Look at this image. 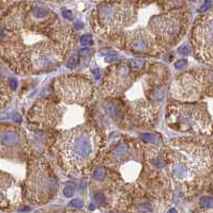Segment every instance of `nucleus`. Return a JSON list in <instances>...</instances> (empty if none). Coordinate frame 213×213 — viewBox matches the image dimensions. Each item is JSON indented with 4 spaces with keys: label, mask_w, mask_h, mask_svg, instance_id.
<instances>
[{
    "label": "nucleus",
    "mask_w": 213,
    "mask_h": 213,
    "mask_svg": "<svg viewBox=\"0 0 213 213\" xmlns=\"http://www.w3.org/2000/svg\"><path fill=\"white\" fill-rule=\"evenodd\" d=\"M99 145L98 131L84 125L60 133L55 147L64 167L72 174H78L93 161Z\"/></svg>",
    "instance_id": "1"
},
{
    "label": "nucleus",
    "mask_w": 213,
    "mask_h": 213,
    "mask_svg": "<svg viewBox=\"0 0 213 213\" xmlns=\"http://www.w3.org/2000/svg\"><path fill=\"white\" fill-rule=\"evenodd\" d=\"M169 163L175 179L185 181L201 177L211 170V148L198 142H180L170 149Z\"/></svg>",
    "instance_id": "2"
},
{
    "label": "nucleus",
    "mask_w": 213,
    "mask_h": 213,
    "mask_svg": "<svg viewBox=\"0 0 213 213\" xmlns=\"http://www.w3.org/2000/svg\"><path fill=\"white\" fill-rule=\"evenodd\" d=\"M167 124L180 132L207 133L211 130V119L205 105H170Z\"/></svg>",
    "instance_id": "3"
},
{
    "label": "nucleus",
    "mask_w": 213,
    "mask_h": 213,
    "mask_svg": "<svg viewBox=\"0 0 213 213\" xmlns=\"http://www.w3.org/2000/svg\"><path fill=\"white\" fill-rule=\"evenodd\" d=\"M56 96L66 102L84 105L90 101L93 86L88 79L77 76H62L54 82Z\"/></svg>",
    "instance_id": "4"
},
{
    "label": "nucleus",
    "mask_w": 213,
    "mask_h": 213,
    "mask_svg": "<svg viewBox=\"0 0 213 213\" xmlns=\"http://www.w3.org/2000/svg\"><path fill=\"white\" fill-rule=\"evenodd\" d=\"M28 196L33 202H45L52 195L57 181L44 162L36 161L30 168L27 182Z\"/></svg>",
    "instance_id": "5"
},
{
    "label": "nucleus",
    "mask_w": 213,
    "mask_h": 213,
    "mask_svg": "<svg viewBox=\"0 0 213 213\" xmlns=\"http://www.w3.org/2000/svg\"><path fill=\"white\" fill-rule=\"evenodd\" d=\"M207 81L206 74L198 70L181 75L172 82L171 96L180 101L197 100L204 93Z\"/></svg>",
    "instance_id": "6"
},
{
    "label": "nucleus",
    "mask_w": 213,
    "mask_h": 213,
    "mask_svg": "<svg viewBox=\"0 0 213 213\" xmlns=\"http://www.w3.org/2000/svg\"><path fill=\"white\" fill-rule=\"evenodd\" d=\"M132 74L129 65L117 64L109 69L103 82V95L118 96L122 94L132 83Z\"/></svg>",
    "instance_id": "7"
},
{
    "label": "nucleus",
    "mask_w": 213,
    "mask_h": 213,
    "mask_svg": "<svg viewBox=\"0 0 213 213\" xmlns=\"http://www.w3.org/2000/svg\"><path fill=\"white\" fill-rule=\"evenodd\" d=\"M192 43L196 56L205 62H212V17L204 18L193 31Z\"/></svg>",
    "instance_id": "8"
},
{
    "label": "nucleus",
    "mask_w": 213,
    "mask_h": 213,
    "mask_svg": "<svg viewBox=\"0 0 213 213\" xmlns=\"http://www.w3.org/2000/svg\"><path fill=\"white\" fill-rule=\"evenodd\" d=\"M60 107L50 101H40L32 108L29 113L30 121L40 125L54 127L57 125L60 116Z\"/></svg>",
    "instance_id": "9"
},
{
    "label": "nucleus",
    "mask_w": 213,
    "mask_h": 213,
    "mask_svg": "<svg viewBox=\"0 0 213 213\" xmlns=\"http://www.w3.org/2000/svg\"><path fill=\"white\" fill-rule=\"evenodd\" d=\"M151 29L155 38L163 42H172L180 32V24L170 17H157L151 23Z\"/></svg>",
    "instance_id": "10"
},
{
    "label": "nucleus",
    "mask_w": 213,
    "mask_h": 213,
    "mask_svg": "<svg viewBox=\"0 0 213 213\" xmlns=\"http://www.w3.org/2000/svg\"><path fill=\"white\" fill-rule=\"evenodd\" d=\"M21 141L18 131L13 128H5L0 132V144L5 147H13Z\"/></svg>",
    "instance_id": "11"
},
{
    "label": "nucleus",
    "mask_w": 213,
    "mask_h": 213,
    "mask_svg": "<svg viewBox=\"0 0 213 213\" xmlns=\"http://www.w3.org/2000/svg\"><path fill=\"white\" fill-rule=\"evenodd\" d=\"M130 46L138 51H147L151 46V40H149V37H147V35L138 33L130 37Z\"/></svg>",
    "instance_id": "12"
},
{
    "label": "nucleus",
    "mask_w": 213,
    "mask_h": 213,
    "mask_svg": "<svg viewBox=\"0 0 213 213\" xmlns=\"http://www.w3.org/2000/svg\"><path fill=\"white\" fill-rule=\"evenodd\" d=\"M105 108H106L107 112L109 113V115L113 117H117L119 114H120V109H119L116 105L109 102V101H107V102L105 103Z\"/></svg>",
    "instance_id": "13"
},
{
    "label": "nucleus",
    "mask_w": 213,
    "mask_h": 213,
    "mask_svg": "<svg viewBox=\"0 0 213 213\" xmlns=\"http://www.w3.org/2000/svg\"><path fill=\"white\" fill-rule=\"evenodd\" d=\"M32 13H33V16L36 18H43L48 14V10L45 9V8L39 7V8H36Z\"/></svg>",
    "instance_id": "14"
},
{
    "label": "nucleus",
    "mask_w": 213,
    "mask_h": 213,
    "mask_svg": "<svg viewBox=\"0 0 213 213\" xmlns=\"http://www.w3.org/2000/svg\"><path fill=\"white\" fill-rule=\"evenodd\" d=\"M200 205L202 207L211 208V206H212V198L210 196H204V197L200 198Z\"/></svg>",
    "instance_id": "15"
},
{
    "label": "nucleus",
    "mask_w": 213,
    "mask_h": 213,
    "mask_svg": "<svg viewBox=\"0 0 213 213\" xmlns=\"http://www.w3.org/2000/svg\"><path fill=\"white\" fill-rule=\"evenodd\" d=\"M74 192H75V186H72V184L71 186H66L63 190L64 195L68 196V197H71V196L74 195Z\"/></svg>",
    "instance_id": "16"
},
{
    "label": "nucleus",
    "mask_w": 213,
    "mask_h": 213,
    "mask_svg": "<svg viewBox=\"0 0 213 213\" xmlns=\"http://www.w3.org/2000/svg\"><path fill=\"white\" fill-rule=\"evenodd\" d=\"M105 175V172L103 168H98V169L94 172V177L96 178V179H102L103 177H104Z\"/></svg>",
    "instance_id": "17"
},
{
    "label": "nucleus",
    "mask_w": 213,
    "mask_h": 213,
    "mask_svg": "<svg viewBox=\"0 0 213 213\" xmlns=\"http://www.w3.org/2000/svg\"><path fill=\"white\" fill-rule=\"evenodd\" d=\"M70 206L75 207V208H82V207H83V202H80V200L75 199V200H72V202H70Z\"/></svg>",
    "instance_id": "18"
},
{
    "label": "nucleus",
    "mask_w": 213,
    "mask_h": 213,
    "mask_svg": "<svg viewBox=\"0 0 213 213\" xmlns=\"http://www.w3.org/2000/svg\"><path fill=\"white\" fill-rule=\"evenodd\" d=\"M77 63H78V60H77L76 56H72V58L70 59V61H69L68 65H69V67H73V66L77 65Z\"/></svg>",
    "instance_id": "19"
},
{
    "label": "nucleus",
    "mask_w": 213,
    "mask_h": 213,
    "mask_svg": "<svg viewBox=\"0 0 213 213\" xmlns=\"http://www.w3.org/2000/svg\"><path fill=\"white\" fill-rule=\"evenodd\" d=\"M186 64H188V62H186L185 60H179V61H177V62L175 63V66L177 68H181V67H184Z\"/></svg>",
    "instance_id": "20"
},
{
    "label": "nucleus",
    "mask_w": 213,
    "mask_h": 213,
    "mask_svg": "<svg viewBox=\"0 0 213 213\" xmlns=\"http://www.w3.org/2000/svg\"><path fill=\"white\" fill-rule=\"evenodd\" d=\"M210 8H211V1H210V0H208V1H206V2H205V5H202L201 8H200V11H201V12H206V11H208Z\"/></svg>",
    "instance_id": "21"
},
{
    "label": "nucleus",
    "mask_w": 213,
    "mask_h": 213,
    "mask_svg": "<svg viewBox=\"0 0 213 213\" xmlns=\"http://www.w3.org/2000/svg\"><path fill=\"white\" fill-rule=\"evenodd\" d=\"M62 15H63V17L64 18H66V19H70V20H72L73 19V13L71 11H63L62 12Z\"/></svg>",
    "instance_id": "22"
},
{
    "label": "nucleus",
    "mask_w": 213,
    "mask_h": 213,
    "mask_svg": "<svg viewBox=\"0 0 213 213\" xmlns=\"http://www.w3.org/2000/svg\"><path fill=\"white\" fill-rule=\"evenodd\" d=\"M132 64H133L134 67H140V65H143V64H144V61L136 59V60H133V61H132Z\"/></svg>",
    "instance_id": "23"
},
{
    "label": "nucleus",
    "mask_w": 213,
    "mask_h": 213,
    "mask_svg": "<svg viewBox=\"0 0 213 213\" xmlns=\"http://www.w3.org/2000/svg\"><path fill=\"white\" fill-rule=\"evenodd\" d=\"M179 52H180V54H182V56H188L190 50H188V48L186 47V46H183L182 48H180Z\"/></svg>",
    "instance_id": "24"
},
{
    "label": "nucleus",
    "mask_w": 213,
    "mask_h": 213,
    "mask_svg": "<svg viewBox=\"0 0 213 213\" xmlns=\"http://www.w3.org/2000/svg\"><path fill=\"white\" fill-rule=\"evenodd\" d=\"M94 199L96 202H103V200H104V196H103L102 194H95Z\"/></svg>",
    "instance_id": "25"
},
{
    "label": "nucleus",
    "mask_w": 213,
    "mask_h": 213,
    "mask_svg": "<svg viewBox=\"0 0 213 213\" xmlns=\"http://www.w3.org/2000/svg\"><path fill=\"white\" fill-rule=\"evenodd\" d=\"M143 137L145 141L149 142V141H152V140H154V137L151 134H143Z\"/></svg>",
    "instance_id": "26"
},
{
    "label": "nucleus",
    "mask_w": 213,
    "mask_h": 213,
    "mask_svg": "<svg viewBox=\"0 0 213 213\" xmlns=\"http://www.w3.org/2000/svg\"><path fill=\"white\" fill-rule=\"evenodd\" d=\"M16 79H14V78H11L10 79V85H11V88L12 89H15L16 88Z\"/></svg>",
    "instance_id": "27"
},
{
    "label": "nucleus",
    "mask_w": 213,
    "mask_h": 213,
    "mask_svg": "<svg viewBox=\"0 0 213 213\" xmlns=\"http://www.w3.org/2000/svg\"><path fill=\"white\" fill-rule=\"evenodd\" d=\"M5 102H7V98H5V97H0V107H2Z\"/></svg>",
    "instance_id": "28"
},
{
    "label": "nucleus",
    "mask_w": 213,
    "mask_h": 213,
    "mask_svg": "<svg viewBox=\"0 0 213 213\" xmlns=\"http://www.w3.org/2000/svg\"><path fill=\"white\" fill-rule=\"evenodd\" d=\"M14 121H21V117H19V115L16 114L15 116H14Z\"/></svg>",
    "instance_id": "29"
},
{
    "label": "nucleus",
    "mask_w": 213,
    "mask_h": 213,
    "mask_svg": "<svg viewBox=\"0 0 213 213\" xmlns=\"http://www.w3.org/2000/svg\"><path fill=\"white\" fill-rule=\"evenodd\" d=\"M169 213H177V211H176L175 209H171V210L169 211Z\"/></svg>",
    "instance_id": "30"
}]
</instances>
